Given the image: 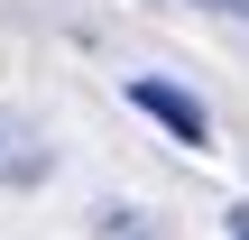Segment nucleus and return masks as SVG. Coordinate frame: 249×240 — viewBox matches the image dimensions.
Segmentation results:
<instances>
[{
  "label": "nucleus",
  "mask_w": 249,
  "mask_h": 240,
  "mask_svg": "<svg viewBox=\"0 0 249 240\" xmlns=\"http://www.w3.org/2000/svg\"><path fill=\"white\" fill-rule=\"evenodd\" d=\"M222 222H231V240H249V203H231V213H222Z\"/></svg>",
  "instance_id": "7ed1b4c3"
},
{
  "label": "nucleus",
  "mask_w": 249,
  "mask_h": 240,
  "mask_svg": "<svg viewBox=\"0 0 249 240\" xmlns=\"http://www.w3.org/2000/svg\"><path fill=\"white\" fill-rule=\"evenodd\" d=\"M129 102H139L148 120H166V129H176L185 148H203V139H213V120H203V102H194V92H176V83H157V74H139V83H129Z\"/></svg>",
  "instance_id": "f03ea898"
},
{
  "label": "nucleus",
  "mask_w": 249,
  "mask_h": 240,
  "mask_svg": "<svg viewBox=\"0 0 249 240\" xmlns=\"http://www.w3.org/2000/svg\"><path fill=\"white\" fill-rule=\"evenodd\" d=\"M203 9H249V0H203Z\"/></svg>",
  "instance_id": "20e7f679"
},
{
  "label": "nucleus",
  "mask_w": 249,
  "mask_h": 240,
  "mask_svg": "<svg viewBox=\"0 0 249 240\" xmlns=\"http://www.w3.org/2000/svg\"><path fill=\"white\" fill-rule=\"evenodd\" d=\"M46 166H55L46 129L28 111H0V185H46Z\"/></svg>",
  "instance_id": "f257e3e1"
}]
</instances>
